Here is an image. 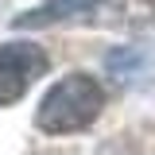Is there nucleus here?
Returning a JSON list of instances; mask_svg holds the SVG:
<instances>
[{"mask_svg": "<svg viewBox=\"0 0 155 155\" xmlns=\"http://www.w3.org/2000/svg\"><path fill=\"white\" fill-rule=\"evenodd\" d=\"M155 19V0H47L31 12L16 16V27L39 31L54 23H85V27H147Z\"/></svg>", "mask_w": 155, "mask_h": 155, "instance_id": "f257e3e1", "label": "nucleus"}, {"mask_svg": "<svg viewBox=\"0 0 155 155\" xmlns=\"http://www.w3.org/2000/svg\"><path fill=\"white\" fill-rule=\"evenodd\" d=\"M101 109H105V85L93 74L74 70L43 93L35 109V128L47 136H70V132L89 128L101 116Z\"/></svg>", "mask_w": 155, "mask_h": 155, "instance_id": "f03ea898", "label": "nucleus"}, {"mask_svg": "<svg viewBox=\"0 0 155 155\" xmlns=\"http://www.w3.org/2000/svg\"><path fill=\"white\" fill-rule=\"evenodd\" d=\"M47 66L51 58L39 43H0V109L16 105L47 74Z\"/></svg>", "mask_w": 155, "mask_h": 155, "instance_id": "7ed1b4c3", "label": "nucleus"}]
</instances>
